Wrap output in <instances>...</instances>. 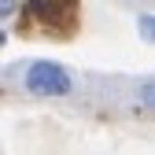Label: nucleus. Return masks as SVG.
<instances>
[{
	"label": "nucleus",
	"mask_w": 155,
	"mask_h": 155,
	"mask_svg": "<svg viewBox=\"0 0 155 155\" xmlns=\"http://www.w3.org/2000/svg\"><path fill=\"white\" fill-rule=\"evenodd\" d=\"M22 85L33 96H67L74 89V78H70V70L63 63H55V59H33L22 70Z\"/></svg>",
	"instance_id": "nucleus-1"
},
{
	"label": "nucleus",
	"mask_w": 155,
	"mask_h": 155,
	"mask_svg": "<svg viewBox=\"0 0 155 155\" xmlns=\"http://www.w3.org/2000/svg\"><path fill=\"white\" fill-rule=\"evenodd\" d=\"M140 37H144V41H151L155 45V15H140Z\"/></svg>",
	"instance_id": "nucleus-3"
},
{
	"label": "nucleus",
	"mask_w": 155,
	"mask_h": 155,
	"mask_svg": "<svg viewBox=\"0 0 155 155\" xmlns=\"http://www.w3.org/2000/svg\"><path fill=\"white\" fill-rule=\"evenodd\" d=\"M137 104L155 114V78H144V81L137 85Z\"/></svg>",
	"instance_id": "nucleus-2"
}]
</instances>
